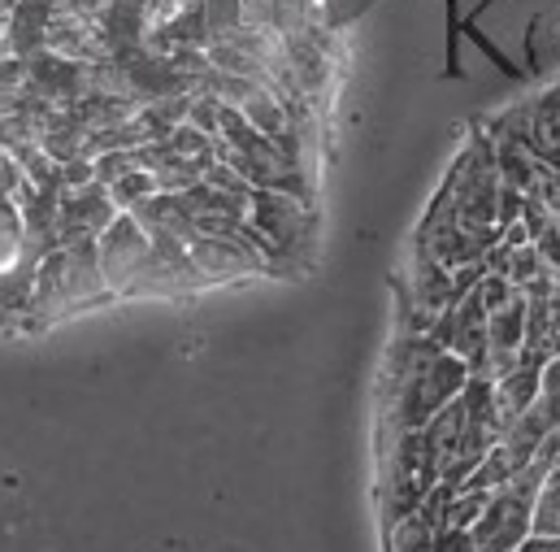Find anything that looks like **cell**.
Masks as SVG:
<instances>
[{
	"mask_svg": "<svg viewBox=\"0 0 560 552\" xmlns=\"http://www.w3.org/2000/svg\"><path fill=\"white\" fill-rule=\"evenodd\" d=\"M469 375L474 370L456 353H447L430 331L400 326L383 366V435L421 430L443 405L465 392Z\"/></svg>",
	"mask_w": 560,
	"mask_h": 552,
	"instance_id": "cell-1",
	"label": "cell"
},
{
	"mask_svg": "<svg viewBox=\"0 0 560 552\" xmlns=\"http://www.w3.org/2000/svg\"><path fill=\"white\" fill-rule=\"evenodd\" d=\"M421 218L456 222L487 244L500 240V165H495V143L487 131H474L469 143L456 152V161L447 165Z\"/></svg>",
	"mask_w": 560,
	"mask_h": 552,
	"instance_id": "cell-2",
	"label": "cell"
},
{
	"mask_svg": "<svg viewBox=\"0 0 560 552\" xmlns=\"http://www.w3.org/2000/svg\"><path fill=\"white\" fill-rule=\"evenodd\" d=\"M105 300H114V291L101 275L96 244H88V249H52V253H44L35 262V300H31L26 326H48L57 318L96 309Z\"/></svg>",
	"mask_w": 560,
	"mask_h": 552,
	"instance_id": "cell-3",
	"label": "cell"
},
{
	"mask_svg": "<svg viewBox=\"0 0 560 552\" xmlns=\"http://www.w3.org/2000/svg\"><path fill=\"white\" fill-rule=\"evenodd\" d=\"M443 465L430 452L421 430H400L383 439L378 457V505H383V531H392L400 518H409L421 501L439 487Z\"/></svg>",
	"mask_w": 560,
	"mask_h": 552,
	"instance_id": "cell-4",
	"label": "cell"
},
{
	"mask_svg": "<svg viewBox=\"0 0 560 552\" xmlns=\"http://www.w3.org/2000/svg\"><path fill=\"white\" fill-rule=\"evenodd\" d=\"M248 227L257 231V249L270 271H300L313 244V209L300 196L257 187L248 200Z\"/></svg>",
	"mask_w": 560,
	"mask_h": 552,
	"instance_id": "cell-5",
	"label": "cell"
},
{
	"mask_svg": "<svg viewBox=\"0 0 560 552\" xmlns=\"http://www.w3.org/2000/svg\"><path fill=\"white\" fill-rule=\"evenodd\" d=\"M400 291H405V326H413V331H430L460 300L456 271H447L418 240H413V262H409V278Z\"/></svg>",
	"mask_w": 560,
	"mask_h": 552,
	"instance_id": "cell-6",
	"label": "cell"
},
{
	"mask_svg": "<svg viewBox=\"0 0 560 552\" xmlns=\"http://www.w3.org/2000/svg\"><path fill=\"white\" fill-rule=\"evenodd\" d=\"M122 209L114 205L105 183H88V187H61V205H57V235L61 249H88L105 235V227L118 218Z\"/></svg>",
	"mask_w": 560,
	"mask_h": 552,
	"instance_id": "cell-7",
	"label": "cell"
},
{
	"mask_svg": "<svg viewBox=\"0 0 560 552\" xmlns=\"http://www.w3.org/2000/svg\"><path fill=\"white\" fill-rule=\"evenodd\" d=\"M535 536V501H526L513 487H495L482 518L474 522L478 552H517Z\"/></svg>",
	"mask_w": 560,
	"mask_h": 552,
	"instance_id": "cell-8",
	"label": "cell"
},
{
	"mask_svg": "<svg viewBox=\"0 0 560 552\" xmlns=\"http://www.w3.org/2000/svg\"><path fill=\"white\" fill-rule=\"evenodd\" d=\"M148 253H152V235L136 222V214H118L105 227V235L96 240V257H101V275H105L114 296H127V287H131V278Z\"/></svg>",
	"mask_w": 560,
	"mask_h": 552,
	"instance_id": "cell-9",
	"label": "cell"
},
{
	"mask_svg": "<svg viewBox=\"0 0 560 552\" xmlns=\"http://www.w3.org/2000/svg\"><path fill=\"white\" fill-rule=\"evenodd\" d=\"M487 322H491V313H487V304H482V296H478V287H474L469 296H460V300L430 326V335H434L447 353H456V357L478 375L482 361H487Z\"/></svg>",
	"mask_w": 560,
	"mask_h": 552,
	"instance_id": "cell-10",
	"label": "cell"
},
{
	"mask_svg": "<svg viewBox=\"0 0 560 552\" xmlns=\"http://www.w3.org/2000/svg\"><path fill=\"white\" fill-rule=\"evenodd\" d=\"M530 157L560 165V83L530 96Z\"/></svg>",
	"mask_w": 560,
	"mask_h": 552,
	"instance_id": "cell-11",
	"label": "cell"
},
{
	"mask_svg": "<svg viewBox=\"0 0 560 552\" xmlns=\"http://www.w3.org/2000/svg\"><path fill=\"white\" fill-rule=\"evenodd\" d=\"M439 522L430 518V514H421L413 509L409 518H400L392 531H383L387 536V552H434V540H439Z\"/></svg>",
	"mask_w": 560,
	"mask_h": 552,
	"instance_id": "cell-12",
	"label": "cell"
},
{
	"mask_svg": "<svg viewBox=\"0 0 560 552\" xmlns=\"http://www.w3.org/2000/svg\"><path fill=\"white\" fill-rule=\"evenodd\" d=\"M482 131L491 136V143H522V148H530V101H517L504 114H491L482 123Z\"/></svg>",
	"mask_w": 560,
	"mask_h": 552,
	"instance_id": "cell-13",
	"label": "cell"
},
{
	"mask_svg": "<svg viewBox=\"0 0 560 552\" xmlns=\"http://www.w3.org/2000/svg\"><path fill=\"white\" fill-rule=\"evenodd\" d=\"M152 192H161V187H156V174L143 170V165H136L131 174H122L118 183H109V196H114V205H118L122 214H131L136 205H143Z\"/></svg>",
	"mask_w": 560,
	"mask_h": 552,
	"instance_id": "cell-14",
	"label": "cell"
},
{
	"mask_svg": "<svg viewBox=\"0 0 560 552\" xmlns=\"http://www.w3.org/2000/svg\"><path fill=\"white\" fill-rule=\"evenodd\" d=\"M535 536H560V461L535 496Z\"/></svg>",
	"mask_w": 560,
	"mask_h": 552,
	"instance_id": "cell-15",
	"label": "cell"
},
{
	"mask_svg": "<svg viewBox=\"0 0 560 552\" xmlns=\"http://www.w3.org/2000/svg\"><path fill=\"white\" fill-rule=\"evenodd\" d=\"M434 552H478L474 531H465V527H443L439 540H434Z\"/></svg>",
	"mask_w": 560,
	"mask_h": 552,
	"instance_id": "cell-16",
	"label": "cell"
}]
</instances>
